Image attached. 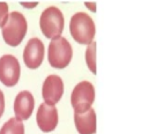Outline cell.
Listing matches in <instances>:
<instances>
[{
  "label": "cell",
  "instance_id": "9a60e30c",
  "mask_svg": "<svg viewBox=\"0 0 148 134\" xmlns=\"http://www.w3.org/2000/svg\"><path fill=\"white\" fill-rule=\"evenodd\" d=\"M3 112H5V95L0 89V118L2 117Z\"/></svg>",
  "mask_w": 148,
  "mask_h": 134
},
{
  "label": "cell",
  "instance_id": "4fadbf2b",
  "mask_svg": "<svg viewBox=\"0 0 148 134\" xmlns=\"http://www.w3.org/2000/svg\"><path fill=\"white\" fill-rule=\"evenodd\" d=\"M84 60L88 69L95 75L97 73L96 70V42L94 40L89 45H87L86 52H84Z\"/></svg>",
  "mask_w": 148,
  "mask_h": 134
},
{
  "label": "cell",
  "instance_id": "52a82bcc",
  "mask_svg": "<svg viewBox=\"0 0 148 134\" xmlns=\"http://www.w3.org/2000/svg\"><path fill=\"white\" fill-rule=\"evenodd\" d=\"M65 90L62 79L57 74H50L45 77L42 85V97L47 104L56 105L62 97Z\"/></svg>",
  "mask_w": 148,
  "mask_h": 134
},
{
  "label": "cell",
  "instance_id": "277c9868",
  "mask_svg": "<svg viewBox=\"0 0 148 134\" xmlns=\"http://www.w3.org/2000/svg\"><path fill=\"white\" fill-rule=\"evenodd\" d=\"M65 27V17L62 12L56 6L46 7L39 17V28L42 34L52 39L54 37L61 36Z\"/></svg>",
  "mask_w": 148,
  "mask_h": 134
},
{
  "label": "cell",
  "instance_id": "30bf717a",
  "mask_svg": "<svg viewBox=\"0 0 148 134\" xmlns=\"http://www.w3.org/2000/svg\"><path fill=\"white\" fill-rule=\"evenodd\" d=\"M14 113L15 117L20 120H27L34 112L35 109V98L29 90H21L14 99Z\"/></svg>",
  "mask_w": 148,
  "mask_h": 134
},
{
  "label": "cell",
  "instance_id": "7a4b0ae2",
  "mask_svg": "<svg viewBox=\"0 0 148 134\" xmlns=\"http://www.w3.org/2000/svg\"><path fill=\"white\" fill-rule=\"evenodd\" d=\"M27 18L22 13L17 10L10 12L7 17V21L1 27L2 38L5 43L10 46H17L18 44H21V42L27 35Z\"/></svg>",
  "mask_w": 148,
  "mask_h": 134
},
{
  "label": "cell",
  "instance_id": "8992f818",
  "mask_svg": "<svg viewBox=\"0 0 148 134\" xmlns=\"http://www.w3.org/2000/svg\"><path fill=\"white\" fill-rule=\"evenodd\" d=\"M21 75V66L17 58L13 54L0 57V81L6 87H14Z\"/></svg>",
  "mask_w": 148,
  "mask_h": 134
},
{
  "label": "cell",
  "instance_id": "e0dca14e",
  "mask_svg": "<svg viewBox=\"0 0 148 134\" xmlns=\"http://www.w3.org/2000/svg\"><path fill=\"white\" fill-rule=\"evenodd\" d=\"M38 5V2H21V6L25 7V8H34Z\"/></svg>",
  "mask_w": 148,
  "mask_h": 134
},
{
  "label": "cell",
  "instance_id": "8fae6325",
  "mask_svg": "<svg viewBox=\"0 0 148 134\" xmlns=\"http://www.w3.org/2000/svg\"><path fill=\"white\" fill-rule=\"evenodd\" d=\"M74 125L79 134H95L97 129V117L91 107L83 113H74Z\"/></svg>",
  "mask_w": 148,
  "mask_h": 134
},
{
  "label": "cell",
  "instance_id": "2e32d148",
  "mask_svg": "<svg viewBox=\"0 0 148 134\" xmlns=\"http://www.w3.org/2000/svg\"><path fill=\"white\" fill-rule=\"evenodd\" d=\"M84 6H86L90 12H92V13L96 12V3H95V2H89V1H87V2H84Z\"/></svg>",
  "mask_w": 148,
  "mask_h": 134
},
{
  "label": "cell",
  "instance_id": "5bb4252c",
  "mask_svg": "<svg viewBox=\"0 0 148 134\" xmlns=\"http://www.w3.org/2000/svg\"><path fill=\"white\" fill-rule=\"evenodd\" d=\"M8 15H9V12H8V5H7V2L0 1V28L7 21Z\"/></svg>",
  "mask_w": 148,
  "mask_h": 134
},
{
  "label": "cell",
  "instance_id": "9c48e42d",
  "mask_svg": "<svg viewBox=\"0 0 148 134\" xmlns=\"http://www.w3.org/2000/svg\"><path fill=\"white\" fill-rule=\"evenodd\" d=\"M58 121L59 116L57 106L43 102L38 106L36 113V122L38 128L44 133H50L57 128Z\"/></svg>",
  "mask_w": 148,
  "mask_h": 134
},
{
  "label": "cell",
  "instance_id": "7c38bea8",
  "mask_svg": "<svg viewBox=\"0 0 148 134\" xmlns=\"http://www.w3.org/2000/svg\"><path fill=\"white\" fill-rule=\"evenodd\" d=\"M0 134H24V125L22 120L12 117L1 126Z\"/></svg>",
  "mask_w": 148,
  "mask_h": 134
},
{
  "label": "cell",
  "instance_id": "3957f363",
  "mask_svg": "<svg viewBox=\"0 0 148 134\" xmlns=\"http://www.w3.org/2000/svg\"><path fill=\"white\" fill-rule=\"evenodd\" d=\"M73 58V47L68 39L64 36L54 37L47 46V61L52 68H66Z\"/></svg>",
  "mask_w": 148,
  "mask_h": 134
},
{
  "label": "cell",
  "instance_id": "6da1fadb",
  "mask_svg": "<svg viewBox=\"0 0 148 134\" xmlns=\"http://www.w3.org/2000/svg\"><path fill=\"white\" fill-rule=\"evenodd\" d=\"M69 34L72 38L81 45L92 43L96 35V25L92 17L86 12H76L73 14L69 20Z\"/></svg>",
  "mask_w": 148,
  "mask_h": 134
},
{
  "label": "cell",
  "instance_id": "5b68a950",
  "mask_svg": "<svg viewBox=\"0 0 148 134\" xmlns=\"http://www.w3.org/2000/svg\"><path fill=\"white\" fill-rule=\"evenodd\" d=\"M95 102V87L90 81L83 80L76 83L71 92V105L74 113H83L92 107Z\"/></svg>",
  "mask_w": 148,
  "mask_h": 134
},
{
  "label": "cell",
  "instance_id": "ba28073f",
  "mask_svg": "<svg viewBox=\"0 0 148 134\" xmlns=\"http://www.w3.org/2000/svg\"><path fill=\"white\" fill-rule=\"evenodd\" d=\"M45 55V46L42 39L38 37H32L28 40L23 50V61L24 65L30 69L38 68Z\"/></svg>",
  "mask_w": 148,
  "mask_h": 134
}]
</instances>
